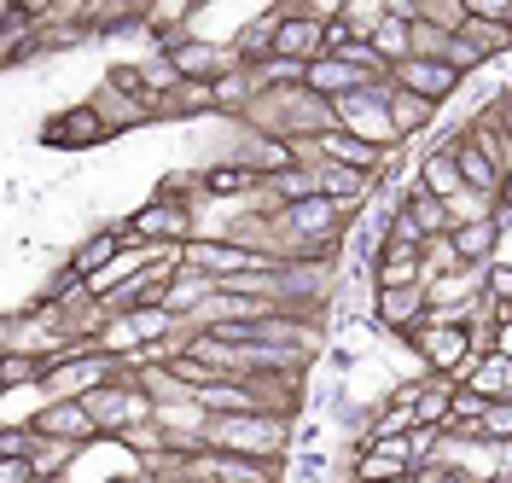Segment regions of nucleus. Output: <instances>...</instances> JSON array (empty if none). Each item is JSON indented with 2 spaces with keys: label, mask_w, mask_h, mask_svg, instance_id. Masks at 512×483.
Returning a JSON list of instances; mask_svg holds the SVG:
<instances>
[{
  "label": "nucleus",
  "mask_w": 512,
  "mask_h": 483,
  "mask_svg": "<svg viewBox=\"0 0 512 483\" xmlns=\"http://www.w3.org/2000/svg\"><path fill=\"white\" fill-rule=\"evenodd\" d=\"M291 443H297V425L280 414H216L204 437V449L245 454V460H291Z\"/></svg>",
  "instance_id": "1"
},
{
  "label": "nucleus",
  "mask_w": 512,
  "mask_h": 483,
  "mask_svg": "<svg viewBox=\"0 0 512 483\" xmlns=\"http://www.w3.org/2000/svg\"><path fill=\"white\" fill-rule=\"evenodd\" d=\"M123 233H128V245H140V251H187L198 239V210L152 193L146 204H134L123 216Z\"/></svg>",
  "instance_id": "2"
},
{
  "label": "nucleus",
  "mask_w": 512,
  "mask_h": 483,
  "mask_svg": "<svg viewBox=\"0 0 512 483\" xmlns=\"http://www.w3.org/2000/svg\"><path fill=\"white\" fill-rule=\"evenodd\" d=\"M88 414H94L99 437H128V431L152 425L158 402L140 390V379H134V373H123V379H111V385H99L94 396H88Z\"/></svg>",
  "instance_id": "3"
},
{
  "label": "nucleus",
  "mask_w": 512,
  "mask_h": 483,
  "mask_svg": "<svg viewBox=\"0 0 512 483\" xmlns=\"http://www.w3.org/2000/svg\"><path fill=\"white\" fill-rule=\"evenodd\" d=\"M390 82H373V88H361V94L338 99L332 105V117H338V129L355 134V140H367V146H384V152H402V140H396V123H390Z\"/></svg>",
  "instance_id": "4"
},
{
  "label": "nucleus",
  "mask_w": 512,
  "mask_h": 483,
  "mask_svg": "<svg viewBox=\"0 0 512 483\" xmlns=\"http://www.w3.org/2000/svg\"><path fill=\"white\" fill-rule=\"evenodd\" d=\"M163 59H169V70H175L181 82H204V88H216L222 76L239 70L233 41H210V35H181V41H169Z\"/></svg>",
  "instance_id": "5"
},
{
  "label": "nucleus",
  "mask_w": 512,
  "mask_h": 483,
  "mask_svg": "<svg viewBox=\"0 0 512 483\" xmlns=\"http://www.w3.org/2000/svg\"><path fill=\"white\" fill-rule=\"evenodd\" d=\"M41 146L47 152H99V146H111V129L99 123V111L88 99H76V105H64L41 123Z\"/></svg>",
  "instance_id": "6"
},
{
  "label": "nucleus",
  "mask_w": 512,
  "mask_h": 483,
  "mask_svg": "<svg viewBox=\"0 0 512 483\" xmlns=\"http://www.w3.org/2000/svg\"><path fill=\"white\" fill-rule=\"evenodd\" d=\"M286 18H280V30H274V59H286V65H320L326 59V24L320 18H309V12H291V6H280Z\"/></svg>",
  "instance_id": "7"
},
{
  "label": "nucleus",
  "mask_w": 512,
  "mask_h": 483,
  "mask_svg": "<svg viewBox=\"0 0 512 483\" xmlns=\"http://www.w3.org/2000/svg\"><path fill=\"white\" fill-rule=\"evenodd\" d=\"M88 105L99 111V123L111 129V140H123L128 129H146V123H158V99H146V94H117L111 82H99L94 94H88Z\"/></svg>",
  "instance_id": "8"
},
{
  "label": "nucleus",
  "mask_w": 512,
  "mask_h": 483,
  "mask_svg": "<svg viewBox=\"0 0 512 483\" xmlns=\"http://www.w3.org/2000/svg\"><path fill=\"white\" fill-rule=\"evenodd\" d=\"M390 82H396V88H408V94H419V99H431V105L443 111L448 99L460 94V82H466V76L448 65V59H408L402 70H390Z\"/></svg>",
  "instance_id": "9"
},
{
  "label": "nucleus",
  "mask_w": 512,
  "mask_h": 483,
  "mask_svg": "<svg viewBox=\"0 0 512 483\" xmlns=\"http://www.w3.org/2000/svg\"><path fill=\"white\" fill-rule=\"evenodd\" d=\"M123 251H128V233H123V222H111V227H94V233H88V239H82V245H76L64 262H70V268L94 286L99 274H111V268L123 262Z\"/></svg>",
  "instance_id": "10"
},
{
  "label": "nucleus",
  "mask_w": 512,
  "mask_h": 483,
  "mask_svg": "<svg viewBox=\"0 0 512 483\" xmlns=\"http://www.w3.org/2000/svg\"><path fill=\"white\" fill-rule=\"evenodd\" d=\"M35 431L41 437H59V443H76V449H94L99 443V425L88 414V402H47L35 414Z\"/></svg>",
  "instance_id": "11"
},
{
  "label": "nucleus",
  "mask_w": 512,
  "mask_h": 483,
  "mask_svg": "<svg viewBox=\"0 0 512 483\" xmlns=\"http://www.w3.org/2000/svg\"><path fill=\"white\" fill-rule=\"evenodd\" d=\"M216 291H222L216 274H204V268H187V262H181V268H175V280L163 286V309H169V315H181V321H192Z\"/></svg>",
  "instance_id": "12"
},
{
  "label": "nucleus",
  "mask_w": 512,
  "mask_h": 483,
  "mask_svg": "<svg viewBox=\"0 0 512 483\" xmlns=\"http://www.w3.org/2000/svg\"><path fill=\"white\" fill-rule=\"evenodd\" d=\"M443 146H454V158H460V181H466V193H483V198L501 193V181H507V175H501V163L483 158L478 146L466 140V129H448Z\"/></svg>",
  "instance_id": "13"
},
{
  "label": "nucleus",
  "mask_w": 512,
  "mask_h": 483,
  "mask_svg": "<svg viewBox=\"0 0 512 483\" xmlns=\"http://www.w3.org/2000/svg\"><path fill=\"white\" fill-rule=\"evenodd\" d=\"M204 117H222V111H216V88H204V82H175L169 94H158V123H204Z\"/></svg>",
  "instance_id": "14"
},
{
  "label": "nucleus",
  "mask_w": 512,
  "mask_h": 483,
  "mask_svg": "<svg viewBox=\"0 0 512 483\" xmlns=\"http://www.w3.org/2000/svg\"><path fill=\"white\" fill-rule=\"evenodd\" d=\"M414 175H419V187L431 198H460L466 193V181H460V158H454V146H431V152H419L414 163Z\"/></svg>",
  "instance_id": "15"
},
{
  "label": "nucleus",
  "mask_w": 512,
  "mask_h": 483,
  "mask_svg": "<svg viewBox=\"0 0 512 483\" xmlns=\"http://www.w3.org/2000/svg\"><path fill=\"white\" fill-rule=\"evenodd\" d=\"M303 88L309 94H320L326 105H338V99H350V94H361V88H373L361 70H350L344 59H320V65H309V76H303Z\"/></svg>",
  "instance_id": "16"
},
{
  "label": "nucleus",
  "mask_w": 512,
  "mask_h": 483,
  "mask_svg": "<svg viewBox=\"0 0 512 483\" xmlns=\"http://www.w3.org/2000/svg\"><path fill=\"white\" fill-rule=\"evenodd\" d=\"M396 210H408V216H414V227L425 233V239H443V233H454V216H448V204L425 193V187H419V175L408 181V187H402Z\"/></svg>",
  "instance_id": "17"
},
{
  "label": "nucleus",
  "mask_w": 512,
  "mask_h": 483,
  "mask_svg": "<svg viewBox=\"0 0 512 483\" xmlns=\"http://www.w3.org/2000/svg\"><path fill=\"white\" fill-rule=\"evenodd\" d=\"M460 385L478 390L483 402H512V355H483L460 373Z\"/></svg>",
  "instance_id": "18"
},
{
  "label": "nucleus",
  "mask_w": 512,
  "mask_h": 483,
  "mask_svg": "<svg viewBox=\"0 0 512 483\" xmlns=\"http://www.w3.org/2000/svg\"><path fill=\"white\" fill-rule=\"evenodd\" d=\"M384 99H390V123H396V140H402V146L437 123V105H431V99H419V94H408V88H396V82H390V94H384Z\"/></svg>",
  "instance_id": "19"
},
{
  "label": "nucleus",
  "mask_w": 512,
  "mask_h": 483,
  "mask_svg": "<svg viewBox=\"0 0 512 483\" xmlns=\"http://www.w3.org/2000/svg\"><path fill=\"white\" fill-rule=\"evenodd\" d=\"M448 239H454V251H460V262H466V268H489V262H501V222L454 227Z\"/></svg>",
  "instance_id": "20"
},
{
  "label": "nucleus",
  "mask_w": 512,
  "mask_h": 483,
  "mask_svg": "<svg viewBox=\"0 0 512 483\" xmlns=\"http://www.w3.org/2000/svg\"><path fill=\"white\" fill-rule=\"evenodd\" d=\"M454 396H460V385L454 379H425L419 385V396H414V419L419 425H437V431H448V414H454Z\"/></svg>",
  "instance_id": "21"
},
{
  "label": "nucleus",
  "mask_w": 512,
  "mask_h": 483,
  "mask_svg": "<svg viewBox=\"0 0 512 483\" xmlns=\"http://www.w3.org/2000/svg\"><path fill=\"white\" fill-rule=\"evenodd\" d=\"M373 53H379V59H384L390 70H402L408 59H414V24L390 12V18H384L379 30H373Z\"/></svg>",
  "instance_id": "22"
},
{
  "label": "nucleus",
  "mask_w": 512,
  "mask_h": 483,
  "mask_svg": "<svg viewBox=\"0 0 512 483\" xmlns=\"http://www.w3.org/2000/svg\"><path fill=\"white\" fill-rule=\"evenodd\" d=\"M82 460V449L76 443H59V437H41L30 454V466H35V478H70V466Z\"/></svg>",
  "instance_id": "23"
},
{
  "label": "nucleus",
  "mask_w": 512,
  "mask_h": 483,
  "mask_svg": "<svg viewBox=\"0 0 512 483\" xmlns=\"http://www.w3.org/2000/svg\"><path fill=\"white\" fill-rule=\"evenodd\" d=\"M41 373H47V361H35V355H0V390L12 396V390H41Z\"/></svg>",
  "instance_id": "24"
},
{
  "label": "nucleus",
  "mask_w": 512,
  "mask_h": 483,
  "mask_svg": "<svg viewBox=\"0 0 512 483\" xmlns=\"http://www.w3.org/2000/svg\"><path fill=\"white\" fill-rule=\"evenodd\" d=\"M472 437H478V443H495V449H507L512 443V402H489V414L478 419Z\"/></svg>",
  "instance_id": "25"
},
{
  "label": "nucleus",
  "mask_w": 512,
  "mask_h": 483,
  "mask_svg": "<svg viewBox=\"0 0 512 483\" xmlns=\"http://www.w3.org/2000/svg\"><path fill=\"white\" fill-rule=\"evenodd\" d=\"M448 216H454V227L495 222V198H483V193H460V198H448Z\"/></svg>",
  "instance_id": "26"
},
{
  "label": "nucleus",
  "mask_w": 512,
  "mask_h": 483,
  "mask_svg": "<svg viewBox=\"0 0 512 483\" xmlns=\"http://www.w3.org/2000/svg\"><path fill=\"white\" fill-rule=\"evenodd\" d=\"M483 297L495 309H512V262H489L483 268Z\"/></svg>",
  "instance_id": "27"
},
{
  "label": "nucleus",
  "mask_w": 512,
  "mask_h": 483,
  "mask_svg": "<svg viewBox=\"0 0 512 483\" xmlns=\"http://www.w3.org/2000/svg\"><path fill=\"white\" fill-rule=\"evenodd\" d=\"M0 483H41L30 460H0Z\"/></svg>",
  "instance_id": "28"
},
{
  "label": "nucleus",
  "mask_w": 512,
  "mask_h": 483,
  "mask_svg": "<svg viewBox=\"0 0 512 483\" xmlns=\"http://www.w3.org/2000/svg\"><path fill=\"white\" fill-rule=\"evenodd\" d=\"M495 222H501V233L512 227V175L501 181V193H495Z\"/></svg>",
  "instance_id": "29"
},
{
  "label": "nucleus",
  "mask_w": 512,
  "mask_h": 483,
  "mask_svg": "<svg viewBox=\"0 0 512 483\" xmlns=\"http://www.w3.org/2000/svg\"><path fill=\"white\" fill-rule=\"evenodd\" d=\"M396 483H414V478H396Z\"/></svg>",
  "instance_id": "30"
}]
</instances>
